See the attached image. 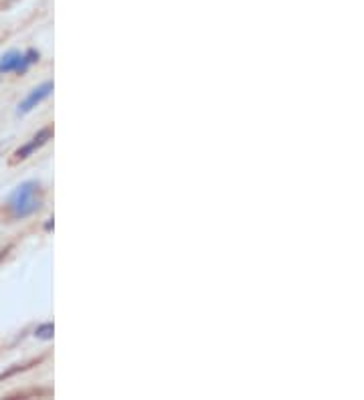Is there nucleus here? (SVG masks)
Instances as JSON below:
<instances>
[{
    "label": "nucleus",
    "instance_id": "1",
    "mask_svg": "<svg viewBox=\"0 0 364 400\" xmlns=\"http://www.w3.org/2000/svg\"><path fill=\"white\" fill-rule=\"evenodd\" d=\"M8 208L15 219H27L41 208V184L29 180L23 182L8 198Z\"/></svg>",
    "mask_w": 364,
    "mask_h": 400
},
{
    "label": "nucleus",
    "instance_id": "2",
    "mask_svg": "<svg viewBox=\"0 0 364 400\" xmlns=\"http://www.w3.org/2000/svg\"><path fill=\"white\" fill-rule=\"evenodd\" d=\"M39 61V53L35 49L27 51L25 55L18 53V51H11L6 53L2 59H0V73H11V71H16V73H25L29 69V65L37 63Z\"/></svg>",
    "mask_w": 364,
    "mask_h": 400
},
{
    "label": "nucleus",
    "instance_id": "3",
    "mask_svg": "<svg viewBox=\"0 0 364 400\" xmlns=\"http://www.w3.org/2000/svg\"><path fill=\"white\" fill-rule=\"evenodd\" d=\"M51 138H53V128H51V126H49V128H43L41 132L37 133V135H35V138L30 140L27 146H23V148L16 150L15 154H13V158L8 160V164H11V166H15V164L23 162V160H27V158H29V156L32 154V152H35V150L41 148V146H45V144L49 142V140H51Z\"/></svg>",
    "mask_w": 364,
    "mask_h": 400
},
{
    "label": "nucleus",
    "instance_id": "4",
    "mask_svg": "<svg viewBox=\"0 0 364 400\" xmlns=\"http://www.w3.org/2000/svg\"><path fill=\"white\" fill-rule=\"evenodd\" d=\"M51 91H53V81H47L43 85H39L37 89H32L30 91V95L23 102V104L18 105V116H25V114H29L30 109H35L37 105L41 104V102H45L47 97L51 95Z\"/></svg>",
    "mask_w": 364,
    "mask_h": 400
},
{
    "label": "nucleus",
    "instance_id": "5",
    "mask_svg": "<svg viewBox=\"0 0 364 400\" xmlns=\"http://www.w3.org/2000/svg\"><path fill=\"white\" fill-rule=\"evenodd\" d=\"M53 332H55L53 324H43V326L37 327L35 336H37L39 340H53Z\"/></svg>",
    "mask_w": 364,
    "mask_h": 400
},
{
    "label": "nucleus",
    "instance_id": "6",
    "mask_svg": "<svg viewBox=\"0 0 364 400\" xmlns=\"http://www.w3.org/2000/svg\"><path fill=\"white\" fill-rule=\"evenodd\" d=\"M51 390H23V392H15L8 399H27V396H49Z\"/></svg>",
    "mask_w": 364,
    "mask_h": 400
},
{
    "label": "nucleus",
    "instance_id": "7",
    "mask_svg": "<svg viewBox=\"0 0 364 400\" xmlns=\"http://www.w3.org/2000/svg\"><path fill=\"white\" fill-rule=\"evenodd\" d=\"M11 251V247H6V249H2V251H0V261H2V259H4V257H6V253Z\"/></svg>",
    "mask_w": 364,
    "mask_h": 400
}]
</instances>
